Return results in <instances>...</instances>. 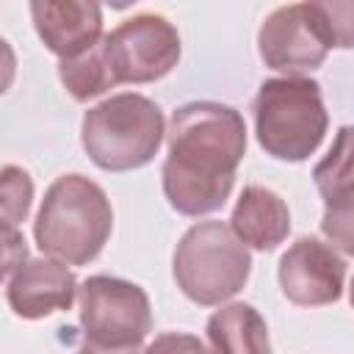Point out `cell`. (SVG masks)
Returning <instances> with one entry per match:
<instances>
[{
	"label": "cell",
	"mask_w": 354,
	"mask_h": 354,
	"mask_svg": "<svg viewBox=\"0 0 354 354\" xmlns=\"http://www.w3.org/2000/svg\"><path fill=\"white\" fill-rule=\"evenodd\" d=\"M169 155L163 160V194L183 216L218 210L235 185L246 155L243 116L221 102L196 100L171 113Z\"/></svg>",
	"instance_id": "obj_1"
},
{
	"label": "cell",
	"mask_w": 354,
	"mask_h": 354,
	"mask_svg": "<svg viewBox=\"0 0 354 354\" xmlns=\"http://www.w3.org/2000/svg\"><path fill=\"white\" fill-rule=\"evenodd\" d=\"M113 210L105 191L83 174H61L41 199L33 221L36 246L66 266L91 263L108 243Z\"/></svg>",
	"instance_id": "obj_2"
},
{
	"label": "cell",
	"mask_w": 354,
	"mask_h": 354,
	"mask_svg": "<svg viewBox=\"0 0 354 354\" xmlns=\"http://www.w3.org/2000/svg\"><path fill=\"white\" fill-rule=\"evenodd\" d=\"M166 136L163 111L144 94L124 91L83 113L80 141L94 166L105 171H133L147 166Z\"/></svg>",
	"instance_id": "obj_3"
},
{
	"label": "cell",
	"mask_w": 354,
	"mask_h": 354,
	"mask_svg": "<svg viewBox=\"0 0 354 354\" xmlns=\"http://www.w3.org/2000/svg\"><path fill=\"white\" fill-rule=\"evenodd\" d=\"M252 113L257 144L266 155L288 163L307 160L329 127L321 86L313 77L266 80L252 102Z\"/></svg>",
	"instance_id": "obj_4"
},
{
	"label": "cell",
	"mask_w": 354,
	"mask_h": 354,
	"mask_svg": "<svg viewBox=\"0 0 354 354\" xmlns=\"http://www.w3.org/2000/svg\"><path fill=\"white\" fill-rule=\"evenodd\" d=\"M249 246L224 221H199L180 238L171 260L177 288L202 307L232 299L249 279Z\"/></svg>",
	"instance_id": "obj_5"
},
{
	"label": "cell",
	"mask_w": 354,
	"mask_h": 354,
	"mask_svg": "<svg viewBox=\"0 0 354 354\" xmlns=\"http://www.w3.org/2000/svg\"><path fill=\"white\" fill-rule=\"evenodd\" d=\"M113 86L152 83L166 77L180 61V33L160 14H136L116 25L97 44Z\"/></svg>",
	"instance_id": "obj_6"
},
{
	"label": "cell",
	"mask_w": 354,
	"mask_h": 354,
	"mask_svg": "<svg viewBox=\"0 0 354 354\" xmlns=\"http://www.w3.org/2000/svg\"><path fill=\"white\" fill-rule=\"evenodd\" d=\"M80 326L86 343L97 346H141L152 329L149 296L141 285L119 277H88L77 288Z\"/></svg>",
	"instance_id": "obj_7"
},
{
	"label": "cell",
	"mask_w": 354,
	"mask_h": 354,
	"mask_svg": "<svg viewBox=\"0 0 354 354\" xmlns=\"http://www.w3.org/2000/svg\"><path fill=\"white\" fill-rule=\"evenodd\" d=\"M257 50L268 69L301 77L326 61L329 41L313 3H293L271 11L257 33Z\"/></svg>",
	"instance_id": "obj_8"
},
{
	"label": "cell",
	"mask_w": 354,
	"mask_h": 354,
	"mask_svg": "<svg viewBox=\"0 0 354 354\" xmlns=\"http://www.w3.org/2000/svg\"><path fill=\"white\" fill-rule=\"evenodd\" d=\"M279 288L288 301L299 307H324L340 299L346 279V260L332 243L301 235L279 257Z\"/></svg>",
	"instance_id": "obj_9"
},
{
	"label": "cell",
	"mask_w": 354,
	"mask_h": 354,
	"mask_svg": "<svg viewBox=\"0 0 354 354\" xmlns=\"http://www.w3.org/2000/svg\"><path fill=\"white\" fill-rule=\"evenodd\" d=\"M315 188L324 199L321 232L346 254H354V124H343L313 169Z\"/></svg>",
	"instance_id": "obj_10"
},
{
	"label": "cell",
	"mask_w": 354,
	"mask_h": 354,
	"mask_svg": "<svg viewBox=\"0 0 354 354\" xmlns=\"http://www.w3.org/2000/svg\"><path fill=\"white\" fill-rule=\"evenodd\" d=\"M77 296V279L66 268V263L53 257L25 260L11 277H6V299L8 307L25 318L39 321L53 313L69 310Z\"/></svg>",
	"instance_id": "obj_11"
},
{
	"label": "cell",
	"mask_w": 354,
	"mask_h": 354,
	"mask_svg": "<svg viewBox=\"0 0 354 354\" xmlns=\"http://www.w3.org/2000/svg\"><path fill=\"white\" fill-rule=\"evenodd\" d=\"M30 17L44 47L61 61L86 55L102 36V8L86 0H36Z\"/></svg>",
	"instance_id": "obj_12"
},
{
	"label": "cell",
	"mask_w": 354,
	"mask_h": 354,
	"mask_svg": "<svg viewBox=\"0 0 354 354\" xmlns=\"http://www.w3.org/2000/svg\"><path fill=\"white\" fill-rule=\"evenodd\" d=\"M230 230L243 246L271 252L290 232V210L277 191L266 185H246L232 207Z\"/></svg>",
	"instance_id": "obj_13"
},
{
	"label": "cell",
	"mask_w": 354,
	"mask_h": 354,
	"mask_svg": "<svg viewBox=\"0 0 354 354\" xmlns=\"http://www.w3.org/2000/svg\"><path fill=\"white\" fill-rule=\"evenodd\" d=\"M213 354H271L266 318L246 301H232L207 318Z\"/></svg>",
	"instance_id": "obj_14"
},
{
	"label": "cell",
	"mask_w": 354,
	"mask_h": 354,
	"mask_svg": "<svg viewBox=\"0 0 354 354\" xmlns=\"http://www.w3.org/2000/svg\"><path fill=\"white\" fill-rule=\"evenodd\" d=\"M58 77L61 83L66 86V91L77 100V102H86L91 97H100L105 94L108 88H113L111 77H108V69L100 58V50H88L86 55H77V58H69V61H61L58 64Z\"/></svg>",
	"instance_id": "obj_15"
},
{
	"label": "cell",
	"mask_w": 354,
	"mask_h": 354,
	"mask_svg": "<svg viewBox=\"0 0 354 354\" xmlns=\"http://www.w3.org/2000/svg\"><path fill=\"white\" fill-rule=\"evenodd\" d=\"M321 30L329 47L351 50L354 47V0H321L313 3Z\"/></svg>",
	"instance_id": "obj_16"
},
{
	"label": "cell",
	"mask_w": 354,
	"mask_h": 354,
	"mask_svg": "<svg viewBox=\"0 0 354 354\" xmlns=\"http://www.w3.org/2000/svg\"><path fill=\"white\" fill-rule=\"evenodd\" d=\"M33 199V183L25 169L6 166L3 169V218L6 230H17L19 221H25Z\"/></svg>",
	"instance_id": "obj_17"
},
{
	"label": "cell",
	"mask_w": 354,
	"mask_h": 354,
	"mask_svg": "<svg viewBox=\"0 0 354 354\" xmlns=\"http://www.w3.org/2000/svg\"><path fill=\"white\" fill-rule=\"evenodd\" d=\"M144 354H213V351H207V346L196 335H188V332H163V335H158L144 348Z\"/></svg>",
	"instance_id": "obj_18"
},
{
	"label": "cell",
	"mask_w": 354,
	"mask_h": 354,
	"mask_svg": "<svg viewBox=\"0 0 354 354\" xmlns=\"http://www.w3.org/2000/svg\"><path fill=\"white\" fill-rule=\"evenodd\" d=\"M77 354H141L138 346H124V348H113V346H97V343H86Z\"/></svg>",
	"instance_id": "obj_19"
},
{
	"label": "cell",
	"mask_w": 354,
	"mask_h": 354,
	"mask_svg": "<svg viewBox=\"0 0 354 354\" xmlns=\"http://www.w3.org/2000/svg\"><path fill=\"white\" fill-rule=\"evenodd\" d=\"M348 301H351V307H354V277H351V288H348Z\"/></svg>",
	"instance_id": "obj_20"
}]
</instances>
